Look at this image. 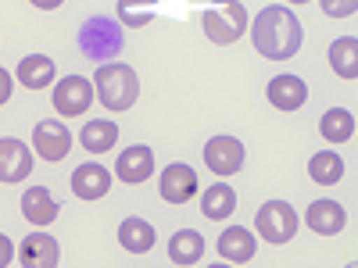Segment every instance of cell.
Listing matches in <instances>:
<instances>
[{"label": "cell", "mask_w": 358, "mask_h": 268, "mask_svg": "<svg viewBox=\"0 0 358 268\" xmlns=\"http://www.w3.org/2000/svg\"><path fill=\"white\" fill-rule=\"evenodd\" d=\"M251 40H255V50L262 57H268V61H287V57H294L301 50L305 29L287 4H268L258 11V18L251 25Z\"/></svg>", "instance_id": "1"}, {"label": "cell", "mask_w": 358, "mask_h": 268, "mask_svg": "<svg viewBox=\"0 0 358 268\" xmlns=\"http://www.w3.org/2000/svg\"><path fill=\"white\" fill-rule=\"evenodd\" d=\"M94 89L108 111H129L140 97V79L122 61H101V68L94 75Z\"/></svg>", "instance_id": "2"}, {"label": "cell", "mask_w": 358, "mask_h": 268, "mask_svg": "<svg viewBox=\"0 0 358 268\" xmlns=\"http://www.w3.org/2000/svg\"><path fill=\"white\" fill-rule=\"evenodd\" d=\"M201 29H204V36L212 43L229 47V43H236L248 33V11H244L241 0H215V4L204 8Z\"/></svg>", "instance_id": "3"}, {"label": "cell", "mask_w": 358, "mask_h": 268, "mask_svg": "<svg viewBox=\"0 0 358 268\" xmlns=\"http://www.w3.org/2000/svg\"><path fill=\"white\" fill-rule=\"evenodd\" d=\"M255 225L265 244H290L297 232V211L287 200H265L255 215Z\"/></svg>", "instance_id": "4"}, {"label": "cell", "mask_w": 358, "mask_h": 268, "mask_svg": "<svg viewBox=\"0 0 358 268\" xmlns=\"http://www.w3.org/2000/svg\"><path fill=\"white\" fill-rule=\"evenodd\" d=\"M79 47H83L90 57H97V61H104V57H115L118 50H122V29H118V22L97 15V18H90V22L83 25Z\"/></svg>", "instance_id": "5"}, {"label": "cell", "mask_w": 358, "mask_h": 268, "mask_svg": "<svg viewBox=\"0 0 358 268\" xmlns=\"http://www.w3.org/2000/svg\"><path fill=\"white\" fill-rule=\"evenodd\" d=\"M33 151H36L43 161H50V165L65 161L69 151H72V133H69V126L57 122V118H43V122H36V129H33Z\"/></svg>", "instance_id": "6"}, {"label": "cell", "mask_w": 358, "mask_h": 268, "mask_svg": "<svg viewBox=\"0 0 358 268\" xmlns=\"http://www.w3.org/2000/svg\"><path fill=\"white\" fill-rule=\"evenodd\" d=\"M90 104H94V82L83 75H65L62 82L54 86V111L57 114H86Z\"/></svg>", "instance_id": "7"}, {"label": "cell", "mask_w": 358, "mask_h": 268, "mask_svg": "<svg viewBox=\"0 0 358 268\" xmlns=\"http://www.w3.org/2000/svg\"><path fill=\"white\" fill-rule=\"evenodd\" d=\"M204 165L215 175H236L244 165V143L236 136H212L204 143Z\"/></svg>", "instance_id": "8"}, {"label": "cell", "mask_w": 358, "mask_h": 268, "mask_svg": "<svg viewBox=\"0 0 358 268\" xmlns=\"http://www.w3.org/2000/svg\"><path fill=\"white\" fill-rule=\"evenodd\" d=\"M29 172H33V151L15 140V136H4L0 140V183H22V179H29Z\"/></svg>", "instance_id": "9"}, {"label": "cell", "mask_w": 358, "mask_h": 268, "mask_svg": "<svg viewBox=\"0 0 358 268\" xmlns=\"http://www.w3.org/2000/svg\"><path fill=\"white\" fill-rule=\"evenodd\" d=\"M151 172H155V151H151V147H143V143L126 147V151L118 154V161H115V175L122 179V183H129V186L147 183Z\"/></svg>", "instance_id": "10"}, {"label": "cell", "mask_w": 358, "mask_h": 268, "mask_svg": "<svg viewBox=\"0 0 358 268\" xmlns=\"http://www.w3.org/2000/svg\"><path fill=\"white\" fill-rule=\"evenodd\" d=\"M158 190H162V200H169V204H187L197 193V172L183 161H176L162 172Z\"/></svg>", "instance_id": "11"}, {"label": "cell", "mask_w": 358, "mask_h": 268, "mask_svg": "<svg viewBox=\"0 0 358 268\" xmlns=\"http://www.w3.org/2000/svg\"><path fill=\"white\" fill-rule=\"evenodd\" d=\"M111 190V172L97 161H86L72 172V193L79 200H101Z\"/></svg>", "instance_id": "12"}, {"label": "cell", "mask_w": 358, "mask_h": 268, "mask_svg": "<svg viewBox=\"0 0 358 268\" xmlns=\"http://www.w3.org/2000/svg\"><path fill=\"white\" fill-rule=\"evenodd\" d=\"M265 94H268V104L273 107L297 111V107H305V100H308V86H305V79H297V75H276V79H268Z\"/></svg>", "instance_id": "13"}, {"label": "cell", "mask_w": 358, "mask_h": 268, "mask_svg": "<svg viewBox=\"0 0 358 268\" xmlns=\"http://www.w3.org/2000/svg\"><path fill=\"white\" fill-rule=\"evenodd\" d=\"M25 268H57L62 261V247L50 232H29L25 244H22V258H18Z\"/></svg>", "instance_id": "14"}, {"label": "cell", "mask_w": 358, "mask_h": 268, "mask_svg": "<svg viewBox=\"0 0 358 268\" xmlns=\"http://www.w3.org/2000/svg\"><path fill=\"white\" fill-rule=\"evenodd\" d=\"M57 211H62V204L54 200V193L47 186H29L22 193V215H25V222H33V225L43 229V225H50L57 218Z\"/></svg>", "instance_id": "15"}, {"label": "cell", "mask_w": 358, "mask_h": 268, "mask_svg": "<svg viewBox=\"0 0 358 268\" xmlns=\"http://www.w3.org/2000/svg\"><path fill=\"white\" fill-rule=\"evenodd\" d=\"M255 251H258V244H255L251 229H241V225L222 229V236H219V258H226L229 265H248L255 258Z\"/></svg>", "instance_id": "16"}, {"label": "cell", "mask_w": 358, "mask_h": 268, "mask_svg": "<svg viewBox=\"0 0 358 268\" xmlns=\"http://www.w3.org/2000/svg\"><path fill=\"white\" fill-rule=\"evenodd\" d=\"M305 218H308V229L319 232V236H334L348 225V215H344V207L337 200H312Z\"/></svg>", "instance_id": "17"}, {"label": "cell", "mask_w": 358, "mask_h": 268, "mask_svg": "<svg viewBox=\"0 0 358 268\" xmlns=\"http://www.w3.org/2000/svg\"><path fill=\"white\" fill-rule=\"evenodd\" d=\"M233 211H236V193L226 183H215L201 193V215L208 222H226Z\"/></svg>", "instance_id": "18"}, {"label": "cell", "mask_w": 358, "mask_h": 268, "mask_svg": "<svg viewBox=\"0 0 358 268\" xmlns=\"http://www.w3.org/2000/svg\"><path fill=\"white\" fill-rule=\"evenodd\" d=\"M79 140H83V147L90 154H108L118 143V126L111 122V118H90V122L83 126V133H79Z\"/></svg>", "instance_id": "19"}, {"label": "cell", "mask_w": 358, "mask_h": 268, "mask_svg": "<svg viewBox=\"0 0 358 268\" xmlns=\"http://www.w3.org/2000/svg\"><path fill=\"white\" fill-rule=\"evenodd\" d=\"M118 244H122V251L129 254H147L155 247V225L143 222V218H122V225H118Z\"/></svg>", "instance_id": "20"}, {"label": "cell", "mask_w": 358, "mask_h": 268, "mask_svg": "<svg viewBox=\"0 0 358 268\" xmlns=\"http://www.w3.org/2000/svg\"><path fill=\"white\" fill-rule=\"evenodd\" d=\"M169 258L172 265H197L204 258V236L197 229H179L169 240Z\"/></svg>", "instance_id": "21"}, {"label": "cell", "mask_w": 358, "mask_h": 268, "mask_svg": "<svg viewBox=\"0 0 358 268\" xmlns=\"http://www.w3.org/2000/svg\"><path fill=\"white\" fill-rule=\"evenodd\" d=\"M18 82L25 89H43L54 82V61L47 54H29L18 61Z\"/></svg>", "instance_id": "22"}, {"label": "cell", "mask_w": 358, "mask_h": 268, "mask_svg": "<svg viewBox=\"0 0 358 268\" xmlns=\"http://www.w3.org/2000/svg\"><path fill=\"white\" fill-rule=\"evenodd\" d=\"M319 133H322V140H330V143H348L355 136V114L348 107H330L319 118Z\"/></svg>", "instance_id": "23"}, {"label": "cell", "mask_w": 358, "mask_h": 268, "mask_svg": "<svg viewBox=\"0 0 358 268\" xmlns=\"http://www.w3.org/2000/svg\"><path fill=\"white\" fill-rule=\"evenodd\" d=\"M330 68L348 82L358 75V40L355 36H341L330 43Z\"/></svg>", "instance_id": "24"}, {"label": "cell", "mask_w": 358, "mask_h": 268, "mask_svg": "<svg viewBox=\"0 0 358 268\" xmlns=\"http://www.w3.org/2000/svg\"><path fill=\"white\" fill-rule=\"evenodd\" d=\"M115 15L126 29H143L147 22H155L158 15V0H118Z\"/></svg>", "instance_id": "25"}, {"label": "cell", "mask_w": 358, "mask_h": 268, "mask_svg": "<svg viewBox=\"0 0 358 268\" xmlns=\"http://www.w3.org/2000/svg\"><path fill=\"white\" fill-rule=\"evenodd\" d=\"M308 175L315 179L319 186H334V183H341V179H344V161H341V154H334V151H319V154H312V161H308Z\"/></svg>", "instance_id": "26"}, {"label": "cell", "mask_w": 358, "mask_h": 268, "mask_svg": "<svg viewBox=\"0 0 358 268\" xmlns=\"http://www.w3.org/2000/svg\"><path fill=\"white\" fill-rule=\"evenodd\" d=\"M319 8L330 18H351L358 11V0H319Z\"/></svg>", "instance_id": "27"}, {"label": "cell", "mask_w": 358, "mask_h": 268, "mask_svg": "<svg viewBox=\"0 0 358 268\" xmlns=\"http://www.w3.org/2000/svg\"><path fill=\"white\" fill-rule=\"evenodd\" d=\"M15 261V244H11V236L0 232V268H8Z\"/></svg>", "instance_id": "28"}, {"label": "cell", "mask_w": 358, "mask_h": 268, "mask_svg": "<svg viewBox=\"0 0 358 268\" xmlns=\"http://www.w3.org/2000/svg\"><path fill=\"white\" fill-rule=\"evenodd\" d=\"M11 89H15V82H11V72H8V68H0V107H4V104L11 100Z\"/></svg>", "instance_id": "29"}, {"label": "cell", "mask_w": 358, "mask_h": 268, "mask_svg": "<svg viewBox=\"0 0 358 268\" xmlns=\"http://www.w3.org/2000/svg\"><path fill=\"white\" fill-rule=\"evenodd\" d=\"M29 4H33V8H40V11H57V8L65 4V0H29Z\"/></svg>", "instance_id": "30"}, {"label": "cell", "mask_w": 358, "mask_h": 268, "mask_svg": "<svg viewBox=\"0 0 358 268\" xmlns=\"http://www.w3.org/2000/svg\"><path fill=\"white\" fill-rule=\"evenodd\" d=\"M290 4H308V0H290Z\"/></svg>", "instance_id": "31"}]
</instances>
